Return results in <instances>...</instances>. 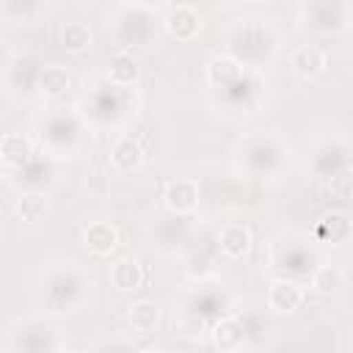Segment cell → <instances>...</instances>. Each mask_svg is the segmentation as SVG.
Returning a JSON list of instances; mask_svg holds the SVG:
<instances>
[{
	"mask_svg": "<svg viewBox=\"0 0 353 353\" xmlns=\"http://www.w3.org/2000/svg\"><path fill=\"white\" fill-rule=\"evenodd\" d=\"M223 44L226 55L234 58L243 69H262L279 52V33L270 19L245 17L229 25V30L223 33Z\"/></svg>",
	"mask_w": 353,
	"mask_h": 353,
	"instance_id": "obj_1",
	"label": "cell"
},
{
	"mask_svg": "<svg viewBox=\"0 0 353 353\" xmlns=\"http://www.w3.org/2000/svg\"><path fill=\"white\" fill-rule=\"evenodd\" d=\"M88 290H91V279L85 276L83 268H77L74 262H52L41 270L36 295L47 312L66 314L80 309V303L88 298Z\"/></svg>",
	"mask_w": 353,
	"mask_h": 353,
	"instance_id": "obj_2",
	"label": "cell"
},
{
	"mask_svg": "<svg viewBox=\"0 0 353 353\" xmlns=\"http://www.w3.org/2000/svg\"><path fill=\"white\" fill-rule=\"evenodd\" d=\"M234 157L240 168H245L251 176H276L290 160V143L279 132L259 130V132L245 135L237 143Z\"/></svg>",
	"mask_w": 353,
	"mask_h": 353,
	"instance_id": "obj_3",
	"label": "cell"
},
{
	"mask_svg": "<svg viewBox=\"0 0 353 353\" xmlns=\"http://www.w3.org/2000/svg\"><path fill=\"white\" fill-rule=\"evenodd\" d=\"M83 132L85 121L80 113H66L63 108H52L47 116L39 121V143L41 152L55 160V157H74L83 146Z\"/></svg>",
	"mask_w": 353,
	"mask_h": 353,
	"instance_id": "obj_4",
	"label": "cell"
},
{
	"mask_svg": "<svg viewBox=\"0 0 353 353\" xmlns=\"http://www.w3.org/2000/svg\"><path fill=\"white\" fill-rule=\"evenodd\" d=\"M113 39L119 47H149L157 39V14L146 3L121 6L113 14Z\"/></svg>",
	"mask_w": 353,
	"mask_h": 353,
	"instance_id": "obj_5",
	"label": "cell"
},
{
	"mask_svg": "<svg viewBox=\"0 0 353 353\" xmlns=\"http://www.w3.org/2000/svg\"><path fill=\"white\" fill-rule=\"evenodd\" d=\"M312 243L314 240H309L301 232H284V234H279L270 243V254H268L270 268L284 270V273H295V276L312 273L317 268V262H320L317 248Z\"/></svg>",
	"mask_w": 353,
	"mask_h": 353,
	"instance_id": "obj_6",
	"label": "cell"
},
{
	"mask_svg": "<svg viewBox=\"0 0 353 353\" xmlns=\"http://www.w3.org/2000/svg\"><path fill=\"white\" fill-rule=\"evenodd\" d=\"M301 17L306 28L323 36H336L350 28V0H303Z\"/></svg>",
	"mask_w": 353,
	"mask_h": 353,
	"instance_id": "obj_7",
	"label": "cell"
},
{
	"mask_svg": "<svg viewBox=\"0 0 353 353\" xmlns=\"http://www.w3.org/2000/svg\"><path fill=\"white\" fill-rule=\"evenodd\" d=\"M124 108H127V88H121V85H116V83L108 80L105 85H99L91 94V99L83 102L80 116H83L85 124L108 127V124H113L124 113Z\"/></svg>",
	"mask_w": 353,
	"mask_h": 353,
	"instance_id": "obj_8",
	"label": "cell"
},
{
	"mask_svg": "<svg viewBox=\"0 0 353 353\" xmlns=\"http://www.w3.org/2000/svg\"><path fill=\"white\" fill-rule=\"evenodd\" d=\"M8 347L11 350H25V353H41V350L61 347V342H58V331L52 325H47L44 320H22V323L11 325Z\"/></svg>",
	"mask_w": 353,
	"mask_h": 353,
	"instance_id": "obj_9",
	"label": "cell"
},
{
	"mask_svg": "<svg viewBox=\"0 0 353 353\" xmlns=\"http://www.w3.org/2000/svg\"><path fill=\"white\" fill-rule=\"evenodd\" d=\"M223 102L240 113H251L256 105H259V97H262V83L256 77V69H243V74L229 83L226 88H218Z\"/></svg>",
	"mask_w": 353,
	"mask_h": 353,
	"instance_id": "obj_10",
	"label": "cell"
},
{
	"mask_svg": "<svg viewBox=\"0 0 353 353\" xmlns=\"http://www.w3.org/2000/svg\"><path fill=\"white\" fill-rule=\"evenodd\" d=\"M190 237H193V232H190L188 215H174L171 212L154 229V245H157L160 254H176V251L188 248Z\"/></svg>",
	"mask_w": 353,
	"mask_h": 353,
	"instance_id": "obj_11",
	"label": "cell"
},
{
	"mask_svg": "<svg viewBox=\"0 0 353 353\" xmlns=\"http://www.w3.org/2000/svg\"><path fill=\"white\" fill-rule=\"evenodd\" d=\"M182 309L190 312V314H196L199 320H204V323L210 325L212 320H218L221 314H226V312L232 309V303H229V295H226L223 290L199 287L196 292L188 295V301L182 303Z\"/></svg>",
	"mask_w": 353,
	"mask_h": 353,
	"instance_id": "obj_12",
	"label": "cell"
},
{
	"mask_svg": "<svg viewBox=\"0 0 353 353\" xmlns=\"http://www.w3.org/2000/svg\"><path fill=\"white\" fill-rule=\"evenodd\" d=\"M210 342L215 350L221 353H234L240 347H245V331L237 314H221L218 320L210 323Z\"/></svg>",
	"mask_w": 353,
	"mask_h": 353,
	"instance_id": "obj_13",
	"label": "cell"
},
{
	"mask_svg": "<svg viewBox=\"0 0 353 353\" xmlns=\"http://www.w3.org/2000/svg\"><path fill=\"white\" fill-rule=\"evenodd\" d=\"M347 165H350V149L339 138L323 141L312 154V171L317 176H331V174H336V171H342Z\"/></svg>",
	"mask_w": 353,
	"mask_h": 353,
	"instance_id": "obj_14",
	"label": "cell"
},
{
	"mask_svg": "<svg viewBox=\"0 0 353 353\" xmlns=\"http://www.w3.org/2000/svg\"><path fill=\"white\" fill-rule=\"evenodd\" d=\"M163 199H165L168 212H174V215H193L199 210V182L188 179V176L171 179L165 185Z\"/></svg>",
	"mask_w": 353,
	"mask_h": 353,
	"instance_id": "obj_15",
	"label": "cell"
},
{
	"mask_svg": "<svg viewBox=\"0 0 353 353\" xmlns=\"http://www.w3.org/2000/svg\"><path fill=\"white\" fill-rule=\"evenodd\" d=\"M303 298H306V290L295 279H276L268 287V306L276 314H292V312H298L301 303H303Z\"/></svg>",
	"mask_w": 353,
	"mask_h": 353,
	"instance_id": "obj_16",
	"label": "cell"
},
{
	"mask_svg": "<svg viewBox=\"0 0 353 353\" xmlns=\"http://www.w3.org/2000/svg\"><path fill=\"white\" fill-rule=\"evenodd\" d=\"M350 234H353V223L342 210H331L314 223V240L325 245H345Z\"/></svg>",
	"mask_w": 353,
	"mask_h": 353,
	"instance_id": "obj_17",
	"label": "cell"
},
{
	"mask_svg": "<svg viewBox=\"0 0 353 353\" xmlns=\"http://www.w3.org/2000/svg\"><path fill=\"white\" fill-rule=\"evenodd\" d=\"M163 25H165L168 36H174L176 41H190L201 30V14L193 6H174L165 14V22Z\"/></svg>",
	"mask_w": 353,
	"mask_h": 353,
	"instance_id": "obj_18",
	"label": "cell"
},
{
	"mask_svg": "<svg viewBox=\"0 0 353 353\" xmlns=\"http://www.w3.org/2000/svg\"><path fill=\"white\" fill-rule=\"evenodd\" d=\"M215 248L229 259L245 256L251 248V229L245 223H223L215 237Z\"/></svg>",
	"mask_w": 353,
	"mask_h": 353,
	"instance_id": "obj_19",
	"label": "cell"
},
{
	"mask_svg": "<svg viewBox=\"0 0 353 353\" xmlns=\"http://www.w3.org/2000/svg\"><path fill=\"white\" fill-rule=\"evenodd\" d=\"M110 165L119 174H132L143 165V149L132 135H121L113 146H110Z\"/></svg>",
	"mask_w": 353,
	"mask_h": 353,
	"instance_id": "obj_20",
	"label": "cell"
},
{
	"mask_svg": "<svg viewBox=\"0 0 353 353\" xmlns=\"http://www.w3.org/2000/svg\"><path fill=\"white\" fill-rule=\"evenodd\" d=\"M290 66H292L295 74H301V77H306V80H314V77H320L323 69H325V52H323L320 47H314V44H301V47L292 50Z\"/></svg>",
	"mask_w": 353,
	"mask_h": 353,
	"instance_id": "obj_21",
	"label": "cell"
},
{
	"mask_svg": "<svg viewBox=\"0 0 353 353\" xmlns=\"http://www.w3.org/2000/svg\"><path fill=\"white\" fill-rule=\"evenodd\" d=\"M83 245H85L91 254H97V256H108V254H113L116 245H119V232H116L113 223L97 221V223L85 226V232H83Z\"/></svg>",
	"mask_w": 353,
	"mask_h": 353,
	"instance_id": "obj_22",
	"label": "cell"
},
{
	"mask_svg": "<svg viewBox=\"0 0 353 353\" xmlns=\"http://www.w3.org/2000/svg\"><path fill=\"white\" fill-rule=\"evenodd\" d=\"M110 284L119 292H135L143 284V265L135 256H121L110 265Z\"/></svg>",
	"mask_w": 353,
	"mask_h": 353,
	"instance_id": "obj_23",
	"label": "cell"
},
{
	"mask_svg": "<svg viewBox=\"0 0 353 353\" xmlns=\"http://www.w3.org/2000/svg\"><path fill=\"white\" fill-rule=\"evenodd\" d=\"M33 157V143L22 132H6L0 138V160L11 168H22Z\"/></svg>",
	"mask_w": 353,
	"mask_h": 353,
	"instance_id": "obj_24",
	"label": "cell"
},
{
	"mask_svg": "<svg viewBox=\"0 0 353 353\" xmlns=\"http://www.w3.org/2000/svg\"><path fill=\"white\" fill-rule=\"evenodd\" d=\"M14 210H17L19 221L41 223L47 218V212H50V196H47V190H22L17 204H14Z\"/></svg>",
	"mask_w": 353,
	"mask_h": 353,
	"instance_id": "obj_25",
	"label": "cell"
},
{
	"mask_svg": "<svg viewBox=\"0 0 353 353\" xmlns=\"http://www.w3.org/2000/svg\"><path fill=\"white\" fill-rule=\"evenodd\" d=\"M36 88H39L44 97H50V99H61V97L72 88V77H69V72H66L61 63H50V66H41Z\"/></svg>",
	"mask_w": 353,
	"mask_h": 353,
	"instance_id": "obj_26",
	"label": "cell"
},
{
	"mask_svg": "<svg viewBox=\"0 0 353 353\" xmlns=\"http://www.w3.org/2000/svg\"><path fill=\"white\" fill-rule=\"evenodd\" d=\"M127 320H130V328H132L135 334H152V331H157V325H160V306H157L154 301L141 298V301H135V303L130 306Z\"/></svg>",
	"mask_w": 353,
	"mask_h": 353,
	"instance_id": "obj_27",
	"label": "cell"
},
{
	"mask_svg": "<svg viewBox=\"0 0 353 353\" xmlns=\"http://www.w3.org/2000/svg\"><path fill=\"white\" fill-rule=\"evenodd\" d=\"M243 74V66L229 58V55H215L207 61V83L218 91V88H226L229 83H234L237 77Z\"/></svg>",
	"mask_w": 353,
	"mask_h": 353,
	"instance_id": "obj_28",
	"label": "cell"
},
{
	"mask_svg": "<svg viewBox=\"0 0 353 353\" xmlns=\"http://www.w3.org/2000/svg\"><path fill=\"white\" fill-rule=\"evenodd\" d=\"M3 17L14 25H28L44 11V0H0Z\"/></svg>",
	"mask_w": 353,
	"mask_h": 353,
	"instance_id": "obj_29",
	"label": "cell"
},
{
	"mask_svg": "<svg viewBox=\"0 0 353 353\" xmlns=\"http://www.w3.org/2000/svg\"><path fill=\"white\" fill-rule=\"evenodd\" d=\"M309 279H312V290L314 292H320V295H331V292H336L339 287H342V270H339V265H331V262H317V268L309 273Z\"/></svg>",
	"mask_w": 353,
	"mask_h": 353,
	"instance_id": "obj_30",
	"label": "cell"
},
{
	"mask_svg": "<svg viewBox=\"0 0 353 353\" xmlns=\"http://www.w3.org/2000/svg\"><path fill=\"white\" fill-rule=\"evenodd\" d=\"M108 80L121 85V88H130L135 80H138V63L130 52H116V58L110 61V72H108Z\"/></svg>",
	"mask_w": 353,
	"mask_h": 353,
	"instance_id": "obj_31",
	"label": "cell"
},
{
	"mask_svg": "<svg viewBox=\"0 0 353 353\" xmlns=\"http://www.w3.org/2000/svg\"><path fill=\"white\" fill-rule=\"evenodd\" d=\"M61 47L66 52H85L91 47V30L83 22H66L61 30Z\"/></svg>",
	"mask_w": 353,
	"mask_h": 353,
	"instance_id": "obj_32",
	"label": "cell"
},
{
	"mask_svg": "<svg viewBox=\"0 0 353 353\" xmlns=\"http://www.w3.org/2000/svg\"><path fill=\"white\" fill-rule=\"evenodd\" d=\"M328 188H331V196H336L342 201L350 199L353 196V171H350V165L336 171V174H331L328 176Z\"/></svg>",
	"mask_w": 353,
	"mask_h": 353,
	"instance_id": "obj_33",
	"label": "cell"
},
{
	"mask_svg": "<svg viewBox=\"0 0 353 353\" xmlns=\"http://www.w3.org/2000/svg\"><path fill=\"white\" fill-rule=\"evenodd\" d=\"M94 350H135L130 339H102L94 345Z\"/></svg>",
	"mask_w": 353,
	"mask_h": 353,
	"instance_id": "obj_34",
	"label": "cell"
},
{
	"mask_svg": "<svg viewBox=\"0 0 353 353\" xmlns=\"http://www.w3.org/2000/svg\"><path fill=\"white\" fill-rule=\"evenodd\" d=\"M138 3H149V0H138Z\"/></svg>",
	"mask_w": 353,
	"mask_h": 353,
	"instance_id": "obj_35",
	"label": "cell"
},
{
	"mask_svg": "<svg viewBox=\"0 0 353 353\" xmlns=\"http://www.w3.org/2000/svg\"><path fill=\"white\" fill-rule=\"evenodd\" d=\"M234 3H237V0H234ZM243 3H251V0H243Z\"/></svg>",
	"mask_w": 353,
	"mask_h": 353,
	"instance_id": "obj_36",
	"label": "cell"
},
{
	"mask_svg": "<svg viewBox=\"0 0 353 353\" xmlns=\"http://www.w3.org/2000/svg\"><path fill=\"white\" fill-rule=\"evenodd\" d=\"M226 3H234V0H226Z\"/></svg>",
	"mask_w": 353,
	"mask_h": 353,
	"instance_id": "obj_37",
	"label": "cell"
}]
</instances>
